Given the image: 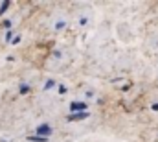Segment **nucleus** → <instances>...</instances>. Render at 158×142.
Returning a JSON list of instances; mask_svg holds the SVG:
<instances>
[{"label":"nucleus","instance_id":"4","mask_svg":"<svg viewBox=\"0 0 158 142\" xmlns=\"http://www.w3.org/2000/svg\"><path fill=\"white\" fill-rule=\"evenodd\" d=\"M28 140H31V142H46L48 139H46V137H30Z\"/></svg>","mask_w":158,"mask_h":142},{"label":"nucleus","instance_id":"1","mask_svg":"<svg viewBox=\"0 0 158 142\" xmlns=\"http://www.w3.org/2000/svg\"><path fill=\"white\" fill-rule=\"evenodd\" d=\"M35 133H37V137H46V139H48V135L52 133V127H50L48 124H42V126H39V127L35 129Z\"/></svg>","mask_w":158,"mask_h":142},{"label":"nucleus","instance_id":"6","mask_svg":"<svg viewBox=\"0 0 158 142\" xmlns=\"http://www.w3.org/2000/svg\"><path fill=\"white\" fill-rule=\"evenodd\" d=\"M26 92H30V87L28 85H20V94H26Z\"/></svg>","mask_w":158,"mask_h":142},{"label":"nucleus","instance_id":"5","mask_svg":"<svg viewBox=\"0 0 158 142\" xmlns=\"http://www.w3.org/2000/svg\"><path fill=\"white\" fill-rule=\"evenodd\" d=\"M9 7V2H2V6H0V15L2 13H6V9Z\"/></svg>","mask_w":158,"mask_h":142},{"label":"nucleus","instance_id":"7","mask_svg":"<svg viewBox=\"0 0 158 142\" xmlns=\"http://www.w3.org/2000/svg\"><path fill=\"white\" fill-rule=\"evenodd\" d=\"M52 87H53V81H52V79L46 81V87H44V89H52Z\"/></svg>","mask_w":158,"mask_h":142},{"label":"nucleus","instance_id":"3","mask_svg":"<svg viewBox=\"0 0 158 142\" xmlns=\"http://www.w3.org/2000/svg\"><path fill=\"white\" fill-rule=\"evenodd\" d=\"M70 111L72 113H81V111H86V104L85 102H76L70 105Z\"/></svg>","mask_w":158,"mask_h":142},{"label":"nucleus","instance_id":"8","mask_svg":"<svg viewBox=\"0 0 158 142\" xmlns=\"http://www.w3.org/2000/svg\"><path fill=\"white\" fill-rule=\"evenodd\" d=\"M153 111H158V104H155V105H153Z\"/></svg>","mask_w":158,"mask_h":142},{"label":"nucleus","instance_id":"2","mask_svg":"<svg viewBox=\"0 0 158 142\" xmlns=\"http://www.w3.org/2000/svg\"><path fill=\"white\" fill-rule=\"evenodd\" d=\"M88 116V113L86 111H81V113H72L70 116H68V122H77V120H85Z\"/></svg>","mask_w":158,"mask_h":142}]
</instances>
